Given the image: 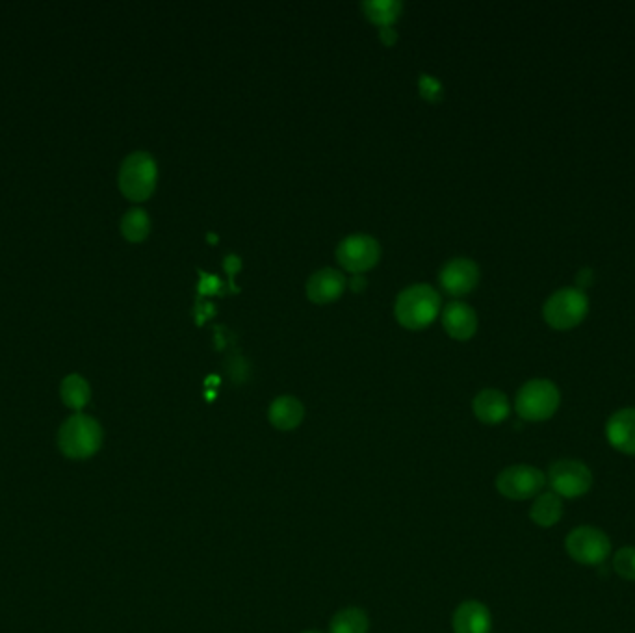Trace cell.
I'll return each mask as SVG.
<instances>
[{
	"label": "cell",
	"mask_w": 635,
	"mask_h": 633,
	"mask_svg": "<svg viewBox=\"0 0 635 633\" xmlns=\"http://www.w3.org/2000/svg\"><path fill=\"white\" fill-rule=\"evenodd\" d=\"M565 513V505L563 500L559 498L556 492H541L539 496H535L532 507H530V518L533 524L548 530L559 524V520L563 518Z\"/></svg>",
	"instance_id": "e0dca14e"
},
{
	"label": "cell",
	"mask_w": 635,
	"mask_h": 633,
	"mask_svg": "<svg viewBox=\"0 0 635 633\" xmlns=\"http://www.w3.org/2000/svg\"><path fill=\"white\" fill-rule=\"evenodd\" d=\"M58 444L67 457L86 459L101 448L103 429L91 416L75 414L60 429Z\"/></svg>",
	"instance_id": "5b68a950"
},
{
	"label": "cell",
	"mask_w": 635,
	"mask_h": 633,
	"mask_svg": "<svg viewBox=\"0 0 635 633\" xmlns=\"http://www.w3.org/2000/svg\"><path fill=\"white\" fill-rule=\"evenodd\" d=\"M60 392H62V400H64L65 405L75 409V411L84 409L90 401V385L84 377L77 374L65 377Z\"/></svg>",
	"instance_id": "ffe728a7"
},
{
	"label": "cell",
	"mask_w": 635,
	"mask_h": 633,
	"mask_svg": "<svg viewBox=\"0 0 635 633\" xmlns=\"http://www.w3.org/2000/svg\"><path fill=\"white\" fill-rule=\"evenodd\" d=\"M452 626L454 633H491L493 617L485 604L478 600H467L455 609Z\"/></svg>",
	"instance_id": "9a60e30c"
},
{
	"label": "cell",
	"mask_w": 635,
	"mask_h": 633,
	"mask_svg": "<svg viewBox=\"0 0 635 633\" xmlns=\"http://www.w3.org/2000/svg\"><path fill=\"white\" fill-rule=\"evenodd\" d=\"M381 246L370 234H350L337 247L338 264L353 275H363L376 268Z\"/></svg>",
	"instance_id": "9c48e42d"
},
{
	"label": "cell",
	"mask_w": 635,
	"mask_h": 633,
	"mask_svg": "<svg viewBox=\"0 0 635 633\" xmlns=\"http://www.w3.org/2000/svg\"><path fill=\"white\" fill-rule=\"evenodd\" d=\"M119 190L129 201L142 203L155 194L158 182V166L149 153H132L127 156L119 169Z\"/></svg>",
	"instance_id": "7a4b0ae2"
},
{
	"label": "cell",
	"mask_w": 635,
	"mask_h": 633,
	"mask_svg": "<svg viewBox=\"0 0 635 633\" xmlns=\"http://www.w3.org/2000/svg\"><path fill=\"white\" fill-rule=\"evenodd\" d=\"M472 409L481 424H487V426H498L506 422L511 413V405L506 394L496 388L481 390L472 401Z\"/></svg>",
	"instance_id": "5bb4252c"
},
{
	"label": "cell",
	"mask_w": 635,
	"mask_h": 633,
	"mask_svg": "<svg viewBox=\"0 0 635 633\" xmlns=\"http://www.w3.org/2000/svg\"><path fill=\"white\" fill-rule=\"evenodd\" d=\"M439 283L448 296H467L480 283V266L470 259L450 260L439 273Z\"/></svg>",
	"instance_id": "30bf717a"
},
{
	"label": "cell",
	"mask_w": 635,
	"mask_h": 633,
	"mask_svg": "<svg viewBox=\"0 0 635 633\" xmlns=\"http://www.w3.org/2000/svg\"><path fill=\"white\" fill-rule=\"evenodd\" d=\"M545 485V472L532 465L507 466L496 478V491L513 502L532 500L543 492Z\"/></svg>",
	"instance_id": "ba28073f"
},
{
	"label": "cell",
	"mask_w": 635,
	"mask_h": 633,
	"mask_svg": "<svg viewBox=\"0 0 635 633\" xmlns=\"http://www.w3.org/2000/svg\"><path fill=\"white\" fill-rule=\"evenodd\" d=\"M576 283H578L576 288H580V290H584L585 286L591 285V283H593V270L584 268L582 272L576 275Z\"/></svg>",
	"instance_id": "603a6c76"
},
{
	"label": "cell",
	"mask_w": 635,
	"mask_h": 633,
	"mask_svg": "<svg viewBox=\"0 0 635 633\" xmlns=\"http://www.w3.org/2000/svg\"><path fill=\"white\" fill-rule=\"evenodd\" d=\"M364 15L370 23L381 26V28H390L402 13V4L396 0H372V2H364Z\"/></svg>",
	"instance_id": "ac0fdd59"
},
{
	"label": "cell",
	"mask_w": 635,
	"mask_h": 633,
	"mask_svg": "<svg viewBox=\"0 0 635 633\" xmlns=\"http://www.w3.org/2000/svg\"><path fill=\"white\" fill-rule=\"evenodd\" d=\"M441 314V296L429 285L405 288L394 303V316L409 331L426 329Z\"/></svg>",
	"instance_id": "6da1fadb"
},
{
	"label": "cell",
	"mask_w": 635,
	"mask_h": 633,
	"mask_svg": "<svg viewBox=\"0 0 635 633\" xmlns=\"http://www.w3.org/2000/svg\"><path fill=\"white\" fill-rule=\"evenodd\" d=\"M589 312V298L580 288H561L546 299L545 322L556 331H571L584 322Z\"/></svg>",
	"instance_id": "277c9868"
},
{
	"label": "cell",
	"mask_w": 635,
	"mask_h": 633,
	"mask_svg": "<svg viewBox=\"0 0 635 633\" xmlns=\"http://www.w3.org/2000/svg\"><path fill=\"white\" fill-rule=\"evenodd\" d=\"M441 320L444 331L459 342H467L478 331V314L463 301L448 303L441 312Z\"/></svg>",
	"instance_id": "8fae6325"
},
{
	"label": "cell",
	"mask_w": 635,
	"mask_h": 633,
	"mask_svg": "<svg viewBox=\"0 0 635 633\" xmlns=\"http://www.w3.org/2000/svg\"><path fill=\"white\" fill-rule=\"evenodd\" d=\"M303 633H322V632H316V630H309V632H303Z\"/></svg>",
	"instance_id": "cb8c5ba5"
},
{
	"label": "cell",
	"mask_w": 635,
	"mask_h": 633,
	"mask_svg": "<svg viewBox=\"0 0 635 633\" xmlns=\"http://www.w3.org/2000/svg\"><path fill=\"white\" fill-rule=\"evenodd\" d=\"M305 418L303 403L294 396H279L268 409V420L279 431H292Z\"/></svg>",
	"instance_id": "2e32d148"
},
{
	"label": "cell",
	"mask_w": 635,
	"mask_h": 633,
	"mask_svg": "<svg viewBox=\"0 0 635 633\" xmlns=\"http://www.w3.org/2000/svg\"><path fill=\"white\" fill-rule=\"evenodd\" d=\"M613 570L626 582H635V546H624L613 556Z\"/></svg>",
	"instance_id": "7402d4cb"
},
{
	"label": "cell",
	"mask_w": 635,
	"mask_h": 633,
	"mask_svg": "<svg viewBox=\"0 0 635 633\" xmlns=\"http://www.w3.org/2000/svg\"><path fill=\"white\" fill-rule=\"evenodd\" d=\"M546 479L552 487V492H556L561 500L582 498L593 489L595 483L591 468L578 459H559L552 463Z\"/></svg>",
	"instance_id": "8992f818"
},
{
	"label": "cell",
	"mask_w": 635,
	"mask_h": 633,
	"mask_svg": "<svg viewBox=\"0 0 635 633\" xmlns=\"http://www.w3.org/2000/svg\"><path fill=\"white\" fill-rule=\"evenodd\" d=\"M565 550L574 563L598 567L611 554L610 537L595 526H578L567 535Z\"/></svg>",
	"instance_id": "52a82bcc"
},
{
	"label": "cell",
	"mask_w": 635,
	"mask_h": 633,
	"mask_svg": "<svg viewBox=\"0 0 635 633\" xmlns=\"http://www.w3.org/2000/svg\"><path fill=\"white\" fill-rule=\"evenodd\" d=\"M606 440L615 452L635 455V407H626L606 422Z\"/></svg>",
	"instance_id": "4fadbf2b"
},
{
	"label": "cell",
	"mask_w": 635,
	"mask_h": 633,
	"mask_svg": "<svg viewBox=\"0 0 635 633\" xmlns=\"http://www.w3.org/2000/svg\"><path fill=\"white\" fill-rule=\"evenodd\" d=\"M346 288H348V281L344 273L333 268H324L312 275L307 281L305 290H307V298L311 299L312 303L329 305L342 298Z\"/></svg>",
	"instance_id": "7c38bea8"
},
{
	"label": "cell",
	"mask_w": 635,
	"mask_h": 633,
	"mask_svg": "<svg viewBox=\"0 0 635 633\" xmlns=\"http://www.w3.org/2000/svg\"><path fill=\"white\" fill-rule=\"evenodd\" d=\"M370 622L363 609L348 608L338 611L329 624V633H368Z\"/></svg>",
	"instance_id": "d6986e66"
},
{
	"label": "cell",
	"mask_w": 635,
	"mask_h": 633,
	"mask_svg": "<svg viewBox=\"0 0 635 633\" xmlns=\"http://www.w3.org/2000/svg\"><path fill=\"white\" fill-rule=\"evenodd\" d=\"M121 233L132 242L140 244L151 233V220L143 208H132L121 220Z\"/></svg>",
	"instance_id": "44dd1931"
},
{
	"label": "cell",
	"mask_w": 635,
	"mask_h": 633,
	"mask_svg": "<svg viewBox=\"0 0 635 633\" xmlns=\"http://www.w3.org/2000/svg\"><path fill=\"white\" fill-rule=\"evenodd\" d=\"M561 392L548 379H532L524 383L515 398V411L524 422H546L558 413Z\"/></svg>",
	"instance_id": "3957f363"
}]
</instances>
